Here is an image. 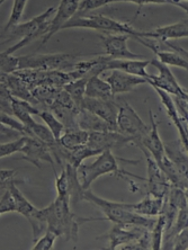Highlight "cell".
I'll use <instances>...</instances> for the list:
<instances>
[{"label": "cell", "instance_id": "33", "mask_svg": "<svg viewBox=\"0 0 188 250\" xmlns=\"http://www.w3.org/2000/svg\"><path fill=\"white\" fill-rule=\"evenodd\" d=\"M27 6V1H14L13 3V9H12V14H10V17L8 21H7V24L5 26L2 27V31H1V39L5 38V36L8 34V33L14 29L16 26L20 25V21L21 20V16H23V13L25 8H26Z\"/></svg>", "mask_w": 188, "mask_h": 250}, {"label": "cell", "instance_id": "20", "mask_svg": "<svg viewBox=\"0 0 188 250\" xmlns=\"http://www.w3.org/2000/svg\"><path fill=\"white\" fill-rule=\"evenodd\" d=\"M150 64V60H115L109 59L106 62V71H123L130 75L141 77V78H149V73L146 67Z\"/></svg>", "mask_w": 188, "mask_h": 250}, {"label": "cell", "instance_id": "17", "mask_svg": "<svg viewBox=\"0 0 188 250\" xmlns=\"http://www.w3.org/2000/svg\"><path fill=\"white\" fill-rule=\"evenodd\" d=\"M146 229H148V228L133 227V229L128 230L127 227L121 226V224H114V227L105 236L109 242L108 249L114 250L121 248L124 245L131 244V242L139 241Z\"/></svg>", "mask_w": 188, "mask_h": 250}, {"label": "cell", "instance_id": "38", "mask_svg": "<svg viewBox=\"0 0 188 250\" xmlns=\"http://www.w3.org/2000/svg\"><path fill=\"white\" fill-rule=\"evenodd\" d=\"M27 139L28 137L23 135V137H21L17 140H14V141L1 143V145H0V157L5 158L12 156V154L16 152H21L23 151L24 146H26Z\"/></svg>", "mask_w": 188, "mask_h": 250}, {"label": "cell", "instance_id": "18", "mask_svg": "<svg viewBox=\"0 0 188 250\" xmlns=\"http://www.w3.org/2000/svg\"><path fill=\"white\" fill-rule=\"evenodd\" d=\"M105 80L112 87L114 96L120 94L130 93V91H133L140 84L148 83V80L146 78H141V77L130 75V73L123 71H117V70L112 71V73Z\"/></svg>", "mask_w": 188, "mask_h": 250}, {"label": "cell", "instance_id": "29", "mask_svg": "<svg viewBox=\"0 0 188 250\" xmlns=\"http://www.w3.org/2000/svg\"><path fill=\"white\" fill-rule=\"evenodd\" d=\"M65 169H67L68 177H69V195H70V202H71V207L76 205L78 202L83 201V195L84 189L83 188V185L79 181L78 171L77 168H75L72 165L65 164Z\"/></svg>", "mask_w": 188, "mask_h": 250}, {"label": "cell", "instance_id": "5", "mask_svg": "<svg viewBox=\"0 0 188 250\" xmlns=\"http://www.w3.org/2000/svg\"><path fill=\"white\" fill-rule=\"evenodd\" d=\"M122 158L114 156L112 150H106V151L99 154L94 163L89 165H80L77 171H78V177L81 185H83V188L84 190L89 189L91 184L96 179L101 177V176L109 174L115 175L117 178L127 179L126 176H132V177L143 179L142 177H139V176H134L130 174V172L122 170L119 167V163H117Z\"/></svg>", "mask_w": 188, "mask_h": 250}, {"label": "cell", "instance_id": "32", "mask_svg": "<svg viewBox=\"0 0 188 250\" xmlns=\"http://www.w3.org/2000/svg\"><path fill=\"white\" fill-rule=\"evenodd\" d=\"M88 79L83 78L75 80V82H71L65 84L63 89L67 91V93L72 97L73 101L76 102V104L79 106L80 108H83V102L84 97H86V87H87Z\"/></svg>", "mask_w": 188, "mask_h": 250}, {"label": "cell", "instance_id": "10", "mask_svg": "<svg viewBox=\"0 0 188 250\" xmlns=\"http://www.w3.org/2000/svg\"><path fill=\"white\" fill-rule=\"evenodd\" d=\"M134 145V139L121 133L119 131H106V132H90L88 146L103 153L106 150L119 149L122 146Z\"/></svg>", "mask_w": 188, "mask_h": 250}, {"label": "cell", "instance_id": "43", "mask_svg": "<svg viewBox=\"0 0 188 250\" xmlns=\"http://www.w3.org/2000/svg\"><path fill=\"white\" fill-rule=\"evenodd\" d=\"M114 1H103V0H84V1L79 2L78 12L75 16H84V14L90 12V10H95L97 8H102L104 6H108L109 3Z\"/></svg>", "mask_w": 188, "mask_h": 250}, {"label": "cell", "instance_id": "34", "mask_svg": "<svg viewBox=\"0 0 188 250\" xmlns=\"http://www.w3.org/2000/svg\"><path fill=\"white\" fill-rule=\"evenodd\" d=\"M98 151L96 150L90 149L88 146H80L78 149L75 150H69V154H68V159L65 164H70L72 165L73 167L78 169L80 167V165H83L84 160H86L87 158L94 157V156H99Z\"/></svg>", "mask_w": 188, "mask_h": 250}, {"label": "cell", "instance_id": "21", "mask_svg": "<svg viewBox=\"0 0 188 250\" xmlns=\"http://www.w3.org/2000/svg\"><path fill=\"white\" fill-rule=\"evenodd\" d=\"M1 84L8 89L9 93L12 94L15 98L23 99V101L31 103V104L34 106L38 104V102L35 101L29 87L20 78V77L14 75V73L1 72Z\"/></svg>", "mask_w": 188, "mask_h": 250}, {"label": "cell", "instance_id": "45", "mask_svg": "<svg viewBox=\"0 0 188 250\" xmlns=\"http://www.w3.org/2000/svg\"><path fill=\"white\" fill-rule=\"evenodd\" d=\"M172 249L174 250H188V228L187 229L182 230L178 234H177L175 240H174V246H172Z\"/></svg>", "mask_w": 188, "mask_h": 250}, {"label": "cell", "instance_id": "12", "mask_svg": "<svg viewBox=\"0 0 188 250\" xmlns=\"http://www.w3.org/2000/svg\"><path fill=\"white\" fill-rule=\"evenodd\" d=\"M21 153L24 154L21 159L26 160L32 165H34L35 167L41 168L40 163H49L51 166L53 167L54 174H57L54 169V157L51 151L50 146L46 145L45 142H43L42 140L38 139L36 137H28L26 146H24Z\"/></svg>", "mask_w": 188, "mask_h": 250}, {"label": "cell", "instance_id": "3", "mask_svg": "<svg viewBox=\"0 0 188 250\" xmlns=\"http://www.w3.org/2000/svg\"><path fill=\"white\" fill-rule=\"evenodd\" d=\"M83 201H87L94 204L104 213L105 218L114 224L132 228V227H145L152 229L157 220L149 216L138 214L127 208V203H116V202L107 201L96 195L90 188L86 189L83 195Z\"/></svg>", "mask_w": 188, "mask_h": 250}, {"label": "cell", "instance_id": "7", "mask_svg": "<svg viewBox=\"0 0 188 250\" xmlns=\"http://www.w3.org/2000/svg\"><path fill=\"white\" fill-rule=\"evenodd\" d=\"M117 128L119 132L134 139V145L138 146L142 140L149 133L150 128L143 122L139 114L134 111L126 102L120 106L119 115H117Z\"/></svg>", "mask_w": 188, "mask_h": 250}, {"label": "cell", "instance_id": "44", "mask_svg": "<svg viewBox=\"0 0 188 250\" xmlns=\"http://www.w3.org/2000/svg\"><path fill=\"white\" fill-rule=\"evenodd\" d=\"M0 108H1V113L8 114V115L13 116V101L14 96L9 93L8 89L2 84H0Z\"/></svg>", "mask_w": 188, "mask_h": 250}, {"label": "cell", "instance_id": "13", "mask_svg": "<svg viewBox=\"0 0 188 250\" xmlns=\"http://www.w3.org/2000/svg\"><path fill=\"white\" fill-rule=\"evenodd\" d=\"M156 93L158 94V96L160 98V102L162 106H164L165 111L167 112L169 119L172 121V123L177 128L179 133V140L180 142L183 143L184 148L186 149V151L188 152V125L185 119L180 115V113L177 109V106L175 104L174 97L171 95H169L166 93V91L159 89V88L153 87Z\"/></svg>", "mask_w": 188, "mask_h": 250}, {"label": "cell", "instance_id": "16", "mask_svg": "<svg viewBox=\"0 0 188 250\" xmlns=\"http://www.w3.org/2000/svg\"><path fill=\"white\" fill-rule=\"evenodd\" d=\"M141 39H152L161 42H169L171 40L186 39L188 38V17L185 20L177 21L175 24L167 25V26L158 27L154 31L142 32Z\"/></svg>", "mask_w": 188, "mask_h": 250}, {"label": "cell", "instance_id": "37", "mask_svg": "<svg viewBox=\"0 0 188 250\" xmlns=\"http://www.w3.org/2000/svg\"><path fill=\"white\" fill-rule=\"evenodd\" d=\"M167 201L170 203L172 207H175L177 209H182L188 207V201L185 193V189L179 188V187L171 185L167 194Z\"/></svg>", "mask_w": 188, "mask_h": 250}, {"label": "cell", "instance_id": "11", "mask_svg": "<svg viewBox=\"0 0 188 250\" xmlns=\"http://www.w3.org/2000/svg\"><path fill=\"white\" fill-rule=\"evenodd\" d=\"M127 35H99V39L105 47V54L115 60H145L141 54L133 53L128 49Z\"/></svg>", "mask_w": 188, "mask_h": 250}, {"label": "cell", "instance_id": "23", "mask_svg": "<svg viewBox=\"0 0 188 250\" xmlns=\"http://www.w3.org/2000/svg\"><path fill=\"white\" fill-rule=\"evenodd\" d=\"M165 151L166 156L176 165L179 171L185 176L188 181V152L184 148L183 143L180 140L171 142H165Z\"/></svg>", "mask_w": 188, "mask_h": 250}, {"label": "cell", "instance_id": "46", "mask_svg": "<svg viewBox=\"0 0 188 250\" xmlns=\"http://www.w3.org/2000/svg\"><path fill=\"white\" fill-rule=\"evenodd\" d=\"M0 134H1V142H3V140H5L6 137L13 138L15 140L23 137V134H21V132L14 130V128L7 126V125H3V124H1V127H0Z\"/></svg>", "mask_w": 188, "mask_h": 250}, {"label": "cell", "instance_id": "41", "mask_svg": "<svg viewBox=\"0 0 188 250\" xmlns=\"http://www.w3.org/2000/svg\"><path fill=\"white\" fill-rule=\"evenodd\" d=\"M58 238L57 234L52 232L51 230H47L43 236H41L38 240L34 242L33 250H51L54 246L55 239Z\"/></svg>", "mask_w": 188, "mask_h": 250}, {"label": "cell", "instance_id": "40", "mask_svg": "<svg viewBox=\"0 0 188 250\" xmlns=\"http://www.w3.org/2000/svg\"><path fill=\"white\" fill-rule=\"evenodd\" d=\"M17 212V207L15 198L9 188L1 190V197H0V214L3 215L5 213Z\"/></svg>", "mask_w": 188, "mask_h": 250}, {"label": "cell", "instance_id": "36", "mask_svg": "<svg viewBox=\"0 0 188 250\" xmlns=\"http://www.w3.org/2000/svg\"><path fill=\"white\" fill-rule=\"evenodd\" d=\"M166 230V221L164 215L158 216L157 222L151 229V249L160 250L164 245V236Z\"/></svg>", "mask_w": 188, "mask_h": 250}, {"label": "cell", "instance_id": "26", "mask_svg": "<svg viewBox=\"0 0 188 250\" xmlns=\"http://www.w3.org/2000/svg\"><path fill=\"white\" fill-rule=\"evenodd\" d=\"M86 97L95 99H104V101H113L114 94L110 84L105 79L99 76H94L88 79L86 87Z\"/></svg>", "mask_w": 188, "mask_h": 250}, {"label": "cell", "instance_id": "24", "mask_svg": "<svg viewBox=\"0 0 188 250\" xmlns=\"http://www.w3.org/2000/svg\"><path fill=\"white\" fill-rule=\"evenodd\" d=\"M164 201L165 198H158L146 194V196L143 197L138 203H127V208L138 214L149 216V218H158L161 214Z\"/></svg>", "mask_w": 188, "mask_h": 250}, {"label": "cell", "instance_id": "4", "mask_svg": "<svg viewBox=\"0 0 188 250\" xmlns=\"http://www.w3.org/2000/svg\"><path fill=\"white\" fill-rule=\"evenodd\" d=\"M55 13H57V7H49L45 12L39 15V16L34 17L33 20L26 21V23L20 24L18 26L12 29L5 38L1 39V43L6 44L8 42H13L15 40H20V41L8 47L6 51H3L2 54L12 56L13 53L23 49V47L28 45L29 43L38 38H41V36H43V39L45 38L47 33H49L50 23L54 17Z\"/></svg>", "mask_w": 188, "mask_h": 250}, {"label": "cell", "instance_id": "1", "mask_svg": "<svg viewBox=\"0 0 188 250\" xmlns=\"http://www.w3.org/2000/svg\"><path fill=\"white\" fill-rule=\"evenodd\" d=\"M41 212L47 223V230L54 232L58 238H63L64 241L77 242L79 229L84 223L107 220L106 218H84L76 215L71 209L70 198L60 196H57L46 208H41Z\"/></svg>", "mask_w": 188, "mask_h": 250}, {"label": "cell", "instance_id": "14", "mask_svg": "<svg viewBox=\"0 0 188 250\" xmlns=\"http://www.w3.org/2000/svg\"><path fill=\"white\" fill-rule=\"evenodd\" d=\"M79 2L80 1H76V0H63V1L59 2V6L57 7V13H55L54 17L50 23L49 33L42 40L41 45H45L46 42L52 38L55 33L63 29L64 25L75 17V15L78 12Z\"/></svg>", "mask_w": 188, "mask_h": 250}, {"label": "cell", "instance_id": "27", "mask_svg": "<svg viewBox=\"0 0 188 250\" xmlns=\"http://www.w3.org/2000/svg\"><path fill=\"white\" fill-rule=\"evenodd\" d=\"M89 135L90 132L80 130V128L65 130L63 135L59 140V142L68 150H75L80 148V146H87L88 141H89Z\"/></svg>", "mask_w": 188, "mask_h": 250}, {"label": "cell", "instance_id": "31", "mask_svg": "<svg viewBox=\"0 0 188 250\" xmlns=\"http://www.w3.org/2000/svg\"><path fill=\"white\" fill-rule=\"evenodd\" d=\"M63 89V88H55L51 86H40L36 87L32 90L33 96L38 104H44L47 107H50L53 104V102L57 98L58 94Z\"/></svg>", "mask_w": 188, "mask_h": 250}, {"label": "cell", "instance_id": "22", "mask_svg": "<svg viewBox=\"0 0 188 250\" xmlns=\"http://www.w3.org/2000/svg\"><path fill=\"white\" fill-rule=\"evenodd\" d=\"M18 183H24V182L16 181V179L14 178V179H10V181L0 183V187H1V190H5L6 188L10 189V192H12L13 196L15 198V202H16L17 213H20V214L28 219L34 214L38 208H36L34 205H33L31 202L24 196L23 193L21 192L20 188L17 187Z\"/></svg>", "mask_w": 188, "mask_h": 250}, {"label": "cell", "instance_id": "19", "mask_svg": "<svg viewBox=\"0 0 188 250\" xmlns=\"http://www.w3.org/2000/svg\"><path fill=\"white\" fill-rule=\"evenodd\" d=\"M149 115L151 125L150 131L148 135L143 138L142 142L138 146V148L139 146H145V148L152 154L154 160H156L158 164H160L162 158L166 156L165 143L162 142L159 131H158V125H159V123H158V121L156 119V115H153L151 111L149 112Z\"/></svg>", "mask_w": 188, "mask_h": 250}, {"label": "cell", "instance_id": "2", "mask_svg": "<svg viewBox=\"0 0 188 250\" xmlns=\"http://www.w3.org/2000/svg\"><path fill=\"white\" fill-rule=\"evenodd\" d=\"M79 56L73 53L29 54L23 57L0 56V69L2 73H15L20 70H44V71H63L73 69Z\"/></svg>", "mask_w": 188, "mask_h": 250}, {"label": "cell", "instance_id": "6", "mask_svg": "<svg viewBox=\"0 0 188 250\" xmlns=\"http://www.w3.org/2000/svg\"><path fill=\"white\" fill-rule=\"evenodd\" d=\"M69 28H88L107 33V35H127L133 38H140L141 31L132 27L131 24L121 23L113 18L106 17L104 15H91V16H75L64 25L63 29Z\"/></svg>", "mask_w": 188, "mask_h": 250}, {"label": "cell", "instance_id": "8", "mask_svg": "<svg viewBox=\"0 0 188 250\" xmlns=\"http://www.w3.org/2000/svg\"><path fill=\"white\" fill-rule=\"evenodd\" d=\"M150 64L153 65L158 70V75H150L148 83L152 87L159 88V89L166 91V93L171 95L174 97L186 98L188 95V90L180 86L178 80L175 77L174 73L168 65L162 63L158 59H152L150 60Z\"/></svg>", "mask_w": 188, "mask_h": 250}, {"label": "cell", "instance_id": "25", "mask_svg": "<svg viewBox=\"0 0 188 250\" xmlns=\"http://www.w3.org/2000/svg\"><path fill=\"white\" fill-rule=\"evenodd\" d=\"M78 126L80 130L88 132H106V131H117L106 121L95 115L87 109L81 108L78 114Z\"/></svg>", "mask_w": 188, "mask_h": 250}, {"label": "cell", "instance_id": "28", "mask_svg": "<svg viewBox=\"0 0 188 250\" xmlns=\"http://www.w3.org/2000/svg\"><path fill=\"white\" fill-rule=\"evenodd\" d=\"M162 171L165 172V175L167 176L168 181L170 182L171 185L179 187V188L186 189L188 187V181L186 179L182 172L179 171V169L176 167V165L169 159L167 156L162 158L161 163L159 164Z\"/></svg>", "mask_w": 188, "mask_h": 250}, {"label": "cell", "instance_id": "9", "mask_svg": "<svg viewBox=\"0 0 188 250\" xmlns=\"http://www.w3.org/2000/svg\"><path fill=\"white\" fill-rule=\"evenodd\" d=\"M139 149L145 153L146 159V170H148V194L158 198H165L167 196L171 184L168 181L167 176L162 171L159 164L154 160L148 150L145 146H139Z\"/></svg>", "mask_w": 188, "mask_h": 250}, {"label": "cell", "instance_id": "48", "mask_svg": "<svg viewBox=\"0 0 188 250\" xmlns=\"http://www.w3.org/2000/svg\"><path fill=\"white\" fill-rule=\"evenodd\" d=\"M183 99H184V102H185V106H186V108H187V111H188V95H187L186 98H183Z\"/></svg>", "mask_w": 188, "mask_h": 250}, {"label": "cell", "instance_id": "30", "mask_svg": "<svg viewBox=\"0 0 188 250\" xmlns=\"http://www.w3.org/2000/svg\"><path fill=\"white\" fill-rule=\"evenodd\" d=\"M157 56V59L165 63L168 67H177L188 71V60L184 58L182 54L175 52L171 50H164V51H157L154 52Z\"/></svg>", "mask_w": 188, "mask_h": 250}, {"label": "cell", "instance_id": "35", "mask_svg": "<svg viewBox=\"0 0 188 250\" xmlns=\"http://www.w3.org/2000/svg\"><path fill=\"white\" fill-rule=\"evenodd\" d=\"M39 116L44 121V123L46 124V126L50 128L55 139L59 141L65 131L63 123H62L51 111H42L40 113Z\"/></svg>", "mask_w": 188, "mask_h": 250}, {"label": "cell", "instance_id": "39", "mask_svg": "<svg viewBox=\"0 0 188 250\" xmlns=\"http://www.w3.org/2000/svg\"><path fill=\"white\" fill-rule=\"evenodd\" d=\"M55 175V188H57L58 196L60 197H68L70 198L69 195V177L68 172L65 166H62V171L60 175Z\"/></svg>", "mask_w": 188, "mask_h": 250}, {"label": "cell", "instance_id": "47", "mask_svg": "<svg viewBox=\"0 0 188 250\" xmlns=\"http://www.w3.org/2000/svg\"><path fill=\"white\" fill-rule=\"evenodd\" d=\"M17 171L15 169H9V170H6V169H2L1 170V179H0V183L10 181V179H14L15 176H16Z\"/></svg>", "mask_w": 188, "mask_h": 250}, {"label": "cell", "instance_id": "42", "mask_svg": "<svg viewBox=\"0 0 188 250\" xmlns=\"http://www.w3.org/2000/svg\"><path fill=\"white\" fill-rule=\"evenodd\" d=\"M0 123L3 125H7V126L14 128L18 132H21L23 135H26V137H29V130L25 126V125L21 122L20 120L14 119L12 115H8V114L1 113L0 114Z\"/></svg>", "mask_w": 188, "mask_h": 250}, {"label": "cell", "instance_id": "15", "mask_svg": "<svg viewBox=\"0 0 188 250\" xmlns=\"http://www.w3.org/2000/svg\"><path fill=\"white\" fill-rule=\"evenodd\" d=\"M81 107L94 113L95 115L106 121L119 131V128H117V115H119L120 106L116 104L114 99L113 101H104V99L84 97Z\"/></svg>", "mask_w": 188, "mask_h": 250}]
</instances>
